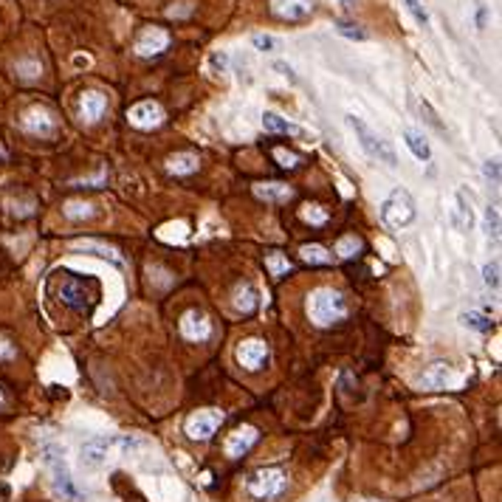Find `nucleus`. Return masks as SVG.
Segmentation results:
<instances>
[{
  "label": "nucleus",
  "instance_id": "5701e85b",
  "mask_svg": "<svg viewBox=\"0 0 502 502\" xmlns=\"http://www.w3.org/2000/svg\"><path fill=\"white\" fill-rule=\"evenodd\" d=\"M300 254H302V260L305 263H311V266H327L333 257H330V251L324 248V245H319V243H308V245H302L300 248Z\"/></svg>",
  "mask_w": 502,
  "mask_h": 502
},
{
  "label": "nucleus",
  "instance_id": "cd10ccee",
  "mask_svg": "<svg viewBox=\"0 0 502 502\" xmlns=\"http://www.w3.org/2000/svg\"><path fill=\"white\" fill-rule=\"evenodd\" d=\"M483 226H485V234L488 237H499V212L496 206H485V215H483Z\"/></svg>",
  "mask_w": 502,
  "mask_h": 502
},
{
  "label": "nucleus",
  "instance_id": "473e14b6",
  "mask_svg": "<svg viewBox=\"0 0 502 502\" xmlns=\"http://www.w3.org/2000/svg\"><path fill=\"white\" fill-rule=\"evenodd\" d=\"M483 282H485L491 291H496V288H499V263H496V260L483 266Z\"/></svg>",
  "mask_w": 502,
  "mask_h": 502
},
{
  "label": "nucleus",
  "instance_id": "39448f33",
  "mask_svg": "<svg viewBox=\"0 0 502 502\" xmlns=\"http://www.w3.org/2000/svg\"><path fill=\"white\" fill-rule=\"evenodd\" d=\"M415 200H412V195L406 192V189H392L384 200H381V220L387 223V226H392V229H404V226H409L412 220H415Z\"/></svg>",
  "mask_w": 502,
  "mask_h": 502
},
{
  "label": "nucleus",
  "instance_id": "2eb2a0df",
  "mask_svg": "<svg viewBox=\"0 0 502 502\" xmlns=\"http://www.w3.org/2000/svg\"><path fill=\"white\" fill-rule=\"evenodd\" d=\"M88 300H91L88 288L82 285L79 279H65V282L60 285V302H62V305H68V308H73V311H85Z\"/></svg>",
  "mask_w": 502,
  "mask_h": 502
},
{
  "label": "nucleus",
  "instance_id": "a19ab883",
  "mask_svg": "<svg viewBox=\"0 0 502 502\" xmlns=\"http://www.w3.org/2000/svg\"><path fill=\"white\" fill-rule=\"evenodd\" d=\"M268 266H271V271H282V268H288V263H282L277 254H271V257H268Z\"/></svg>",
  "mask_w": 502,
  "mask_h": 502
},
{
  "label": "nucleus",
  "instance_id": "a211bd4d",
  "mask_svg": "<svg viewBox=\"0 0 502 502\" xmlns=\"http://www.w3.org/2000/svg\"><path fill=\"white\" fill-rule=\"evenodd\" d=\"M263 128H266V133H288V136H308L300 124H294V121H288V119H282L279 113H271V110H266L263 113Z\"/></svg>",
  "mask_w": 502,
  "mask_h": 502
},
{
  "label": "nucleus",
  "instance_id": "423d86ee",
  "mask_svg": "<svg viewBox=\"0 0 502 502\" xmlns=\"http://www.w3.org/2000/svg\"><path fill=\"white\" fill-rule=\"evenodd\" d=\"M347 124H350V130L356 133V141L361 144V150L370 155V158H381V161H387L390 166H395V153L387 147V141L381 139V136H375L372 133V128L364 121V119H358V116H347Z\"/></svg>",
  "mask_w": 502,
  "mask_h": 502
},
{
  "label": "nucleus",
  "instance_id": "7c9ffc66",
  "mask_svg": "<svg viewBox=\"0 0 502 502\" xmlns=\"http://www.w3.org/2000/svg\"><path fill=\"white\" fill-rule=\"evenodd\" d=\"M406 12L415 17L417 26H429V12L424 9L421 0H406Z\"/></svg>",
  "mask_w": 502,
  "mask_h": 502
},
{
  "label": "nucleus",
  "instance_id": "4be33fe9",
  "mask_svg": "<svg viewBox=\"0 0 502 502\" xmlns=\"http://www.w3.org/2000/svg\"><path fill=\"white\" fill-rule=\"evenodd\" d=\"M254 195L260 200H268V203H282V200H288L291 195H294V189L285 187V184H257Z\"/></svg>",
  "mask_w": 502,
  "mask_h": 502
},
{
  "label": "nucleus",
  "instance_id": "9b49d317",
  "mask_svg": "<svg viewBox=\"0 0 502 502\" xmlns=\"http://www.w3.org/2000/svg\"><path fill=\"white\" fill-rule=\"evenodd\" d=\"M170 46V34L164 28H144L136 40V54L139 57H158L161 51H166Z\"/></svg>",
  "mask_w": 502,
  "mask_h": 502
},
{
  "label": "nucleus",
  "instance_id": "79ce46f5",
  "mask_svg": "<svg viewBox=\"0 0 502 502\" xmlns=\"http://www.w3.org/2000/svg\"><path fill=\"white\" fill-rule=\"evenodd\" d=\"M73 65H76V68H82V65L88 68V65H91V60H88V57H73Z\"/></svg>",
  "mask_w": 502,
  "mask_h": 502
},
{
  "label": "nucleus",
  "instance_id": "c03bdc74",
  "mask_svg": "<svg viewBox=\"0 0 502 502\" xmlns=\"http://www.w3.org/2000/svg\"><path fill=\"white\" fill-rule=\"evenodd\" d=\"M358 502H367V499H358Z\"/></svg>",
  "mask_w": 502,
  "mask_h": 502
},
{
  "label": "nucleus",
  "instance_id": "ddd939ff",
  "mask_svg": "<svg viewBox=\"0 0 502 502\" xmlns=\"http://www.w3.org/2000/svg\"><path fill=\"white\" fill-rule=\"evenodd\" d=\"M23 130L31 133V136H51L54 133V119L46 107H28L20 119Z\"/></svg>",
  "mask_w": 502,
  "mask_h": 502
},
{
  "label": "nucleus",
  "instance_id": "aec40b11",
  "mask_svg": "<svg viewBox=\"0 0 502 502\" xmlns=\"http://www.w3.org/2000/svg\"><path fill=\"white\" fill-rule=\"evenodd\" d=\"M404 144H406V150L417 158V161H429L432 158V147H429V141L417 133V130H412V128H406L404 130Z\"/></svg>",
  "mask_w": 502,
  "mask_h": 502
},
{
  "label": "nucleus",
  "instance_id": "c85d7f7f",
  "mask_svg": "<svg viewBox=\"0 0 502 502\" xmlns=\"http://www.w3.org/2000/svg\"><path fill=\"white\" fill-rule=\"evenodd\" d=\"M302 218L308 220V223H313V226H322L324 220H327V212L322 206H316V203H305L302 206Z\"/></svg>",
  "mask_w": 502,
  "mask_h": 502
},
{
  "label": "nucleus",
  "instance_id": "dca6fc26",
  "mask_svg": "<svg viewBox=\"0 0 502 502\" xmlns=\"http://www.w3.org/2000/svg\"><path fill=\"white\" fill-rule=\"evenodd\" d=\"M271 9L282 20H305L313 12V0H271Z\"/></svg>",
  "mask_w": 502,
  "mask_h": 502
},
{
  "label": "nucleus",
  "instance_id": "2f4dec72",
  "mask_svg": "<svg viewBox=\"0 0 502 502\" xmlns=\"http://www.w3.org/2000/svg\"><path fill=\"white\" fill-rule=\"evenodd\" d=\"M209 71H212L215 76L226 73L229 71V54L226 51H212V57H209Z\"/></svg>",
  "mask_w": 502,
  "mask_h": 502
},
{
  "label": "nucleus",
  "instance_id": "e433bc0d",
  "mask_svg": "<svg viewBox=\"0 0 502 502\" xmlns=\"http://www.w3.org/2000/svg\"><path fill=\"white\" fill-rule=\"evenodd\" d=\"M76 248L99 251V254H105V257H113V260H116V251H113V248H107V245H102V243H94V240H82V243H76Z\"/></svg>",
  "mask_w": 502,
  "mask_h": 502
},
{
  "label": "nucleus",
  "instance_id": "c9c22d12",
  "mask_svg": "<svg viewBox=\"0 0 502 502\" xmlns=\"http://www.w3.org/2000/svg\"><path fill=\"white\" fill-rule=\"evenodd\" d=\"M15 68H17V73H20L23 79H34L40 71H43V68H40V62H37V60H20Z\"/></svg>",
  "mask_w": 502,
  "mask_h": 502
},
{
  "label": "nucleus",
  "instance_id": "393cba45",
  "mask_svg": "<svg viewBox=\"0 0 502 502\" xmlns=\"http://www.w3.org/2000/svg\"><path fill=\"white\" fill-rule=\"evenodd\" d=\"M454 200H457V209H454V220H457V226L460 229H471L474 226V212H471V206L466 203V198L463 195H454Z\"/></svg>",
  "mask_w": 502,
  "mask_h": 502
},
{
  "label": "nucleus",
  "instance_id": "f03ea898",
  "mask_svg": "<svg viewBox=\"0 0 502 502\" xmlns=\"http://www.w3.org/2000/svg\"><path fill=\"white\" fill-rule=\"evenodd\" d=\"M308 316L316 327H330L347 316V302L339 291L333 288H316L308 297Z\"/></svg>",
  "mask_w": 502,
  "mask_h": 502
},
{
  "label": "nucleus",
  "instance_id": "72a5a7b5",
  "mask_svg": "<svg viewBox=\"0 0 502 502\" xmlns=\"http://www.w3.org/2000/svg\"><path fill=\"white\" fill-rule=\"evenodd\" d=\"M251 46H254L257 51H274L279 46V40L271 37V34H254V37H251Z\"/></svg>",
  "mask_w": 502,
  "mask_h": 502
},
{
  "label": "nucleus",
  "instance_id": "a878e982",
  "mask_svg": "<svg viewBox=\"0 0 502 502\" xmlns=\"http://www.w3.org/2000/svg\"><path fill=\"white\" fill-rule=\"evenodd\" d=\"M361 251V240L356 237V234H347V237H342L339 243H336V254L342 257V260H350V257H356Z\"/></svg>",
  "mask_w": 502,
  "mask_h": 502
},
{
  "label": "nucleus",
  "instance_id": "6ab92c4d",
  "mask_svg": "<svg viewBox=\"0 0 502 502\" xmlns=\"http://www.w3.org/2000/svg\"><path fill=\"white\" fill-rule=\"evenodd\" d=\"M198 155L195 153H175L166 158V170H170L173 175H192L198 170Z\"/></svg>",
  "mask_w": 502,
  "mask_h": 502
},
{
  "label": "nucleus",
  "instance_id": "6e6552de",
  "mask_svg": "<svg viewBox=\"0 0 502 502\" xmlns=\"http://www.w3.org/2000/svg\"><path fill=\"white\" fill-rule=\"evenodd\" d=\"M234 356H237L240 367H245V370L254 372V370H260V367L268 361L271 350H268V345H266V342H260V339H245V342H240V345H237Z\"/></svg>",
  "mask_w": 502,
  "mask_h": 502
},
{
  "label": "nucleus",
  "instance_id": "20e7f679",
  "mask_svg": "<svg viewBox=\"0 0 502 502\" xmlns=\"http://www.w3.org/2000/svg\"><path fill=\"white\" fill-rule=\"evenodd\" d=\"M288 488V474L282 469H257L245 477V491L254 499H277Z\"/></svg>",
  "mask_w": 502,
  "mask_h": 502
},
{
  "label": "nucleus",
  "instance_id": "1a4fd4ad",
  "mask_svg": "<svg viewBox=\"0 0 502 502\" xmlns=\"http://www.w3.org/2000/svg\"><path fill=\"white\" fill-rule=\"evenodd\" d=\"M457 381L460 379H457V372H454V367L449 361H435L421 375V387L424 390H443V387H451Z\"/></svg>",
  "mask_w": 502,
  "mask_h": 502
},
{
  "label": "nucleus",
  "instance_id": "b1692460",
  "mask_svg": "<svg viewBox=\"0 0 502 502\" xmlns=\"http://www.w3.org/2000/svg\"><path fill=\"white\" fill-rule=\"evenodd\" d=\"M460 322H463V327L477 330V333H491V330H494L491 316H488V313H480V311H469V313H463V316H460Z\"/></svg>",
  "mask_w": 502,
  "mask_h": 502
},
{
  "label": "nucleus",
  "instance_id": "58836bf2",
  "mask_svg": "<svg viewBox=\"0 0 502 502\" xmlns=\"http://www.w3.org/2000/svg\"><path fill=\"white\" fill-rule=\"evenodd\" d=\"M274 158H277L282 166H288V170H291V166H297V164H300V155L285 153V150H274Z\"/></svg>",
  "mask_w": 502,
  "mask_h": 502
},
{
  "label": "nucleus",
  "instance_id": "bb28decb",
  "mask_svg": "<svg viewBox=\"0 0 502 502\" xmlns=\"http://www.w3.org/2000/svg\"><path fill=\"white\" fill-rule=\"evenodd\" d=\"M94 215V203H79V200H71L65 206V218L68 220H82V218H91Z\"/></svg>",
  "mask_w": 502,
  "mask_h": 502
},
{
  "label": "nucleus",
  "instance_id": "ea45409f",
  "mask_svg": "<svg viewBox=\"0 0 502 502\" xmlns=\"http://www.w3.org/2000/svg\"><path fill=\"white\" fill-rule=\"evenodd\" d=\"M274 71H279V73H282L288 82H297V73H294V68H291L288 62H282V60H277V62H274Z\"/></svg>",
  "mask_w": 502,
  "mask_h": 502
},
{
  "label": "nucleus",
  "instance_id": "f704fd0d",
  "mask_svg": "<svg viewBox=\"0 0 502 502\" xmlns=\"http://www.w3.org/2000/svg\"><path fill=\"white\" fill-rule=\"evenodd\" d=\"M417 110H421V116L426 119V124H432V128H435L438 133H446V128H443V124H440L438 113H435V110L429 107V102H421V105H417Z\"/></svg>",
  "mask_w": 502,
  "mask_h": 502
},
{
  "label": "nucleus",
  "instance_id": "37998d69",
  "mask_svg": "<svg viewBox=\"0 0 502 502\" xmlns=\"http://www.w3.org/2000/svg\"><path fill=\"white\" fill-rule=\"evenodd\" d=\"M0 356H12V347H0Z\"/></svg>",
  "mask_w": 502,
  "mask_h": 502
},
{
  "label": "nucleus",
  "instance_id": "f3484780",
  "mask_svg": "<svg viewBox=\"0 0 502 502\" xmlns=\"http://www.w3.org/2000/svg\"><path fill=\"white\" fill-rule=\"evenodd\" d=\"M105 107H107V99H105V94H99V91H85V94H82L79 110H82V119H85L88 124H96V121L102 119Z\"/></svg>",
  "mask_w": 502,
  "mask_h": 502
},
{
  "label": "nucleus",
  "instance_id": "4c0bfd02",
  "mask_svg": "<svg viewBox=\"0 0 502 502\" xmlns=\"http://www.w3.org/2000/svg\"><path fill=\"white\" fill-rule=\"evenodd\" d=\"M483 173H485V178H488L491 184H499V161H496V158H488V161L483 164Z\"/></svg>",
  "mask_w": 502,
  "mask_h": 502
},
{
  "label": "nucleus",
  "instance_id": "c756f323",
  "mask_svg": "<svg viewBox=\"0 0 502 502\" xmlns=\"http://www.w3.org/2000/svg\"><path fill=\"white\" fill-rule=\"evenodd\" d=\"M336 31L342 34V37H347V40H358V43H364V40L370 37L361 26H356V23H336Z\"/></svg>",
  "mask_w": 502,
  "mask_h": 502
},
{
  "label": "nucleus",
  "instance_id": "9d476101",
  "mask_svg": "<svg viewBox=\"0 0 502 502\" xmlns=\"http://www.w3.org/2000/svg\"><path fill=\"white\" fill-rule=\"evenodd\" d=\"M128 119L139 130H153L164 121V107L158 102H139V105H133L128 110Z\"/></svg>",
  "mask_w": 502,
  "mask_h": 502
},
{
  "label": "nucleus",
  "instance_id": "0eeeda50",
  "mask_svg": "<svg viewBox=\"0 0 502 502\" xmlns=\"http://www.w3.org/2000/svg\"><path fill=\"white\" fill-rule=\"evenodd\" d=\"M220 424H223V412L220 409H200V412L187 417L184 429H187V438H192V440H209L218 432Z\"/></svg>",
  "mask_w": 502,
  "mask_h": 502
},
{
  "label": "nucleus",
  "instance_id": "412c9836",
  "mask_svg": "<svg viewBox=\"0 0 502 502\" xmlns=\"http://www.w3.org/2000/svg\"><path fill=\"white\" fill-rule=\"evenodd\" d=\"M257 305H260V297H257V291H254V285H237L234 288V308L240 311V313H251V311H257Z\"/></svg>",
  "mask_w": 502,
  "mask_h": 502
},
{
  "label": "nucleus",
  "instance_id": "f257e3e1",
  "mask_svg": "<svg viewBox=\"0 0 502 502\" xmlns=\"http://www.w3.org/2000/svg\"><path fill=\"white\" fill-rule=\"evenodd\" d=\"M141 449V440L130 438V435H99L94 440H88L85 446H82V463H85L88 469H99L105 466L107 460L113 454H133Z\"/></svg>",
  "mask_w": 502,
  "mask_h": 502
},
{
  "label": "nucleus",
  "instance_id": "f8f14e48",
  "mask_svg": "<svg viewBox=\"0 0 502 502\" xmlns=\"http://www.w3.org/2000/svg\"><path fill=\"white\" fill-rule=\"evenodd\" d=\"M181 333L189 342H206L212 336V322H209V316L203 311H189L181 319Z\"/></svg>",
  "mask_w": 502,
  "mask_h": 502
},
{
  "label": "nucleus",
  "instance_id": "4468645a",
  "mask_svg": "<svg viewBox=\"0 0 502 502\" xmlns=\"http://www.w3.org/2000/svg\"><path fill=\"white\" fill-rule=\"evenodd\" d=\"M257 438H260V432H257L254 426H240V429H234V432L226 438V446H223V449H226L229 457L237 460V457H243L251 446L257 443Z\"/></svg>",
  "mask_w": 502,
  "mask_h": 502
},
{
  "label": "nucleus",
  "instance_id": "7ed1b4c3",
  "mask_svg": "<svg viewBox=\"0 0 502 502\" xmlns=\"http://www.w3.org/2000/svg\"><path fill=\"white\" fill-rule=\"evenodd\" d=\"M43 463L49 466L51 477H54V488L65 496V499H82V491L76 488L71 471H68V463H65V449L57 446V443H46L43 446Z\"/></svg>",
  "mask_w": 502,
  "mask_h": 502
}]
</instances>
